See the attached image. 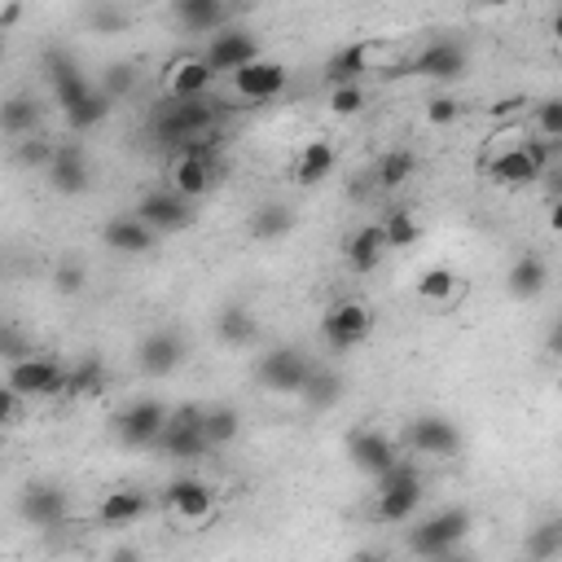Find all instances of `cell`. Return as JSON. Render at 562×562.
I'll list each match as a JSON object with an SVG mask.
<instances>
[{
	"label": "cell",
	"mask_w": 562,
	"mask_h": 562,
	"mask_svg": "<svg viewBox=\"0 0 562 562\" xmlns=\"http://www.w3.org/2000/svg\"><path fill=\"white\" fill-rule=\"evenodd\" d=\"M413 75L439 79V83L461 79V75H465V48H461L457 40H435V44H426V48L413 57Z\"/></svg>",
	"instance_id": "obj_20"
},
{
	"label": "cell",
	"mask_w": 562,
	"mask_h": 562,
	"mask_svg": "<svg viewBox=\"0 0 562 562\" xmlns=\"http://www.w3.org/2000/svg\"><path fill=\"white\" fill-rule=\"evenodd\" d=\"M136 220L149 224L154 233H171V228H184L193 215H189V202H184L180 193L154 189V193H145V198L136 202Z\"/></svg>",
	"instance_id": "obj_19"
},
{
	"label": "cell",
	"mask_w": 562,
	"mask_h": 562,
	"mask_svg": "<svg viewBox=\"0 0 562 562\" xmlns=\"http://www.w3.org/2000/svg\"><path fill=\"white\" fill-rule=\"evenodd\" d=\"M158 448L167 457H176V461H193V457L211 452L206 430H202V408H176L167 430H162V439H158Z\"/></svg>",
	"instance_id": "obj_12"
},
{
	"label": "cell",
	"mask_w": 562,
	"mask_h": 562,
	"mask_svg": "<svg viewBox=\"0 0 562 562\" xmlns=\"http://www.w3.org/2000/svg\"><path fill=\"white\" fill-rule=\"evenodd\" d=\"M549 228H553V233L562 237V198H558V202L549 206Z\"/></svg>",
	"instance_id": "obj_50"
},
{
	"label": "cell",
	"mask_w": 562,
	"mask_h": 562,
	"mask_svg": "<svg viewBox=\"0 0 562 562\" xmlns=\"http://www.w3.org/2000/svg\"><path fill=\"white\" fill-rule=\"evenodd\" d=\"M18 18H22V4H4V9H0V26H13Z\"/></svg>",
	"instance_id": "obj_49"
},
{
	"label": "cell",
	"mask_w": 562,
	"mask_h": 562,
	"mask_svg": "<svg viewBox=\"0 0 562 562\" xmlns=\"http://www.w3.org/2000/svg\"><path fill=\"white\" fill-rule=\"evenodd\" d=\"M408 448L417 452V457H452V452H461V430L448 422V417H435V413H426V417H417L413 426H408Z\"/></svg>",
	"instance_id": "obj_14"
},
{
	"label": "cell",
	"mask_w": 562,
	"mask_h": 562,
	"mask_svg": "<svg viewBox=\"0 0 562 562\" xmlns=\"http://www.w3.org/2000/svg\"><path fill=\"white\" fill-rule=\"evenodd\" d=\"M176 22L193 35H220V31H228V4H220V0H176Z\"/></svg>",
	"instance_id": "obj_25"
},
{
	"label": "cell",
	"mask_w": 562,
	"mask_h": 562,
	"mask_svg": "<svg viewBox=\"0 0 562 562\" xmlns=\"http://www.w3.org/2000/svg\"><path fill=\"white\" fill-rule=\"evenodd\" d=\"M364 110V88L360 83H342V88H329V114L338 119H351Z\"/></svg>",
	"instance_id": "obj_42"
},
{
	"label": "cell",
	"mask_w": 562,
	"mask_h": 562,
	"mask_svg": "<svg viewBox=\"0 0 562 562\" xmlns=\"http://www.w3.org/2000/svg\"><path fill=\"white\" fill-rule=\"evenodd\" d=\"M285 83H290L285 66L281 61H268V57H259V61H250V66H241L233 75V92L241 101H272V97H281Z\"/></svg>",
	"instance_id": "obj_15"
},
{
	"label": "cell",
	"mask_w": 562,
	"mask_h": 562,
	"mask_svg": "<svg viewBox=\"0 0 562 562\" xmlns=\"http://www.w3.org/2000/svg\"><path fill=\"white\" fill-rule=\"evenodd\" d=\"M312 369H316V364H312L299 347H272V351L259 356L255 378H259V386H268V391H277V395H303Z\"/></svg>",
	"instance_id": "obj_5"
},
{
	"label": "cell",
	"mask_w": 562,
	"mask_h": 562,
	"mask_svg": "<svg viewBox=\"0 0 562 562\" xmlns=\"http://www.w3.org/2000/svg\"><path fill=\"white\" fill-rule=\"evenodd\" d=\"M487 176H492L496 184H505V189H522V184L540 180L544 171L536 167V158H531V154H527V145H522V149H509V154L487 158Z\"/></svg>",
	"instance_id": "obj_26"
},
{
	"label": "cell",
	"mask_w": 562,
	"mask_h": 562,
	"mask_svg": "<svg viewBox=\"0 0 562 562\" xmlns=\"http://www.w3.org/2000/svg\"><path fill=\"white\" fill-rule=\"evenodd\" d=\"M364 70H373V44H347V48H338V53L325 61V75H329L334 88L360 83Z\"/></svg>",
	"instance_id": "obj_29"
},
{
	"label": "cell",
	"mask_w": 562,
	"mask_h": 562,
	"mask_svg": "<svg viewBox=\"0 0 562 562\" xmlns=\"http://www.w3.org/2000/svg\"><path fill=\"white\" fill-rule=\"evenodd\" d=\"M382 233H386V246L391 250H404V246H413L417 237H422V224H417V215L413 211H386V220H382Z\"/></svg>",
	"instance_id": "obj_38"
},
{
	"label": "cell",
	"mask_w": 562,
	"mask_h": 562,
	"mask_svg": "<svg viewBox=\"0 0 562 562\" xmlns=\"http://www.w3.org/2000/svg\"><path fill=\"white\" fill-rule=\"evenodd\" d=\"M44 61H48V83H53V97H57L61 114H70L75 105H83V101L97 92V88L83 79V70H79L66 53H48Z\"/></svg>",
	"instance_id": "obj_18"
},
{
	"label": "cell",
	"mask_w": 562,
	"mask_h": 562,
	"mask_svg": "<svg viewBox=\"0 0 562 562\" xmlns=\"http://www.w3.org/2000/svg\"><path fill=\"white\" fill-rule=\"evenodd\" d=\"M417 505H422V474H417L408 461L391 465V470L378 479L373 514H378L382 522H408V518L417 514Z\"/></svg>",
	"instance_id": "obj_4"
},
{
	"label": "cell",
	"mask_w": 562,
	"mask_h": 562,
	"mask_svg": "<svg viewBox=\"0 0 562 562\" xmlns=\"http://www.w3.org/2000/svg\"><path fill=\"white\" fill-rule=\"evenodd\" d=\"M290 224H294V215L281 206V202H263L259 211H250V237L255 241H277V237H285L290 233Z\"/></svg>",
	"instance_id": "obj_34"
},
{
	"label": "cell",
	"mask_w": 562,
	"mask_h": 562,
	"mask_svg": "<svg viewBox=\"0 0 562 562\" xmlns=\"http://www.w3.org/2000/svg\"><path fill=\"white\" fill-rule=\"evenodd\" d=\"M154 228L149 224H140L136 215H114L105 228H101V241L114 250V255H145L149 246H154Z\"/></svg>",
	"instance_id": "obj_24"
},
{
	"label": "cell",
	"mask_w": 562,
	"mask_h": 562,
	"mask_svg": "<svg viewBox=\"0 0 562 562\" xmlns=\"http://www.w3.org/2000/svg\"><path fill=\"white\" fill-rule=\"evenodd\" d=\"M215 140H220V136H202V140L176 149V158H171V167H167V189L180 193L184 202L202 198V193L215 184Z\"/></svg>",
	"instance_id": "obj_2"
},
{
	"label": "cell",
	"mask_w": 562,
	"mask_h": 562,
	"mask_svg": "<svg viewBox=\"0 0 562 562\" xmlns=\"http://www.w3.org/2000/svg\"><path fill=\"white\" fill-rule=\"evenodd\" d=\"M465 531H470V509L448 505V509L422 518V522L408 531V549H413L417 558H426V562H443V558L465 540Z\"/></svg>",
	"instance_id": "obj_1"
},
{
	"label": "cell",
	"mask_w": 562,
	"mask_h": 562,
	"mask_svg": "<svg viewBox=\"0 0 562 562\" xmlns=\"http://www.w3.org/2000/svg\"><path fill=\"white\" fill-rule=\"evenodd\" d=\"M162 505H167V514H171L176 522L198 527V522H206V518L215 514V492H211V483L184 474V479H171V483H167Z\"/></svg>",
	"instance_id": "obj_9"
},
{
	"label": "cell",
	"mask_w": 562,
	"mask_h": 562,
	"mask_svg": "<svg viewBox=\"0 0 562 562\" xmlns=\"http://www.w3.org/2000/svg\"><path fill=\"white\" fill-rule=\"evenodd\" d=\"M215 114H220V110H215L211 101H167V105L154 114V136L167 140V145H176V149H184V145L202 140V136H215V132H211Z\"/></svg>",
	"instance_id": "obj_3"
},
{
	"label": "cell",
	"mask_w": 562,
	"mask_h": 562,
	"mask_svg": "<svg viewBox=\"0 0 562 562\" xmlns=\"http://www.w3.org/2000/svg\"><path fill=\"white\" fill-rule=\"evenodd\" d=\"M553 40H558V48H562V9L553 13Z\"/></svg>",
	"instance_id": "obj_53"
},
{
	"label": "cell",
	"mask_w": 562,
	"mask_h": 562,
	"mask_svg": "<svg viewBox=\"0 0 562 562\" xmlns=\"http://www.w3.org/2000/svg\"><path fill=\"white\" fill-rule=\"evenodd\" d=\"M18 408H22V395H13V391L4 386V391H0V417H4V426L18 422Z\"/></svg>",
	"instance_id": "obj_48"
},
{
	"label": "cell",
	"mask_w": 562,
	"mask_h": 562,
	"mask_svg": "<svg viewBox=\"0 0 562 562\" xmlns=\"http://www.w3.org/2000/svg\"><path fill=\"white\" fill-rule=\"evenodd\" d=\"M167 422H171V408L167 404H158V400H132L127 408L114 413V435L127 448H158Z\"/></svg>",
	"instance_id": "obj_7"
},
{
	"label": "cell",
	"mask_w": 562,
	"mask_h": 562,
	"mask_svg": "<svg viewBox=\"0 0 562 562\" xmlns=\"http://www.w3.org/2000/svg\"><path fill=\"white\" fill-rule=\"evenodd\" d=\"M101 92L114 101V97H123V92H132V66H123V61H114L105 75H101Z\"/></svg>",
	"instance_id": "obj_45"
},
{
	"label": "cell",
	"mask_w": 562,
	"mask_h": 562,
	"mask_svg": "<svg viewBox=\"0 0 562 562\" xmlns=\"http://www.w3.org/2000/svg\"><path fill=\"white\" fill-rule=\"evenodd\" d=\"M53 285H57L61 294H79V290H83V268H79V263H61V268L53 272Z\"/></svg>",
	"instance_id": "obj_46"
},
{
	"label": "cell",
	"mask_w": 562,
	"mask_h": 562,
	"mask_svg": "<svg viewBox=\"0 0 562 562\" xmlns=\"http://www.w3.org/2000/svg\"><path fill=\"white\" fill-rule=\"evenodd\" d=\"M531 136L562 145V97H549V101L536 105V114H531Z\"/></svg>",
	"instance_id": "obj_39"
},
{
	"label": "cell",
	"mask_w": 562,
	"mask_h": 562,
	"mask_svg": "<svg viewBox=\"0 0 562 562\" xmlns=\"http://www.w3.org/2000/svg\"><path fill=\"white\" fill-rule=\"evenodd\" d=\"M215 70L202 53H184V57H171L167 70H162V88H167V101H202V92L211 88Z\"/></svg>",
	"instance_id": "obj_10"
},
{
	"label": "cell",
	"mask_w": 562,
	"mask_h": 562,
	"mask_svg": "<svg viewBox=\"0 0 562 562\" xmlns=\"http://www.w3.org/2000/svg\"><path fill=\"white\" fill-rule=\"evenodd\" d=\"M457 119H461L457 97H430V101H426V123H430V127H452Z\"/></svg>",
	"instance_id": "obj_44"
},
{
	"label": "cell",
	"mask_w": 562,
	"mask_h": 562,
	"mask_svg": "<svg viewBox=\"0 0 562 562\" xmlns=\"http://www.w3.org/2000/svg\"><path fill=\"white\" fill-rule=\"evenodd\" d=\"M417 171V158H413V149H386L382 158H378V167H373V180H378V189H400V184H408V176Z\"/></svg>",
	"instance_id": "obj_33"
},
{
	"label": "cell",
	"mask_w": 562,
	"mask_h": 562,
	"mask_svg": "<svg viewBox=\"0 0 562 562\" xmlns=\"http://www.w3.org/2000/svg\"><path fill=\"white\" fill-rule=\"evenodd\" d=\"M145 509H149L145 492H136V487H114V492H105V496H101L97 518H101L105 527H127V522H136Z\"/></svg>",
	"instance_id": "obj_28"
},
{
	"label": "cell",
	"mask_w": 562,
	"mask_h": 562,
	"mask_svg": "<svg viewBox=\"0 0 562 562\" xmlns=\"http://www.w3.org/2000/svg\"><path fill=\"white\" fill-rule=\"evenodd\" d=\"M105 114H110V97L97 88V92H92L83 105H75V110L66 114V123H70L75 132H92L97 123H105Z\"/></svg>",
	"instance_id": "obj_41"
},
{
	"label": "cell",
	"mask_w": 562,
	"mask_h": 562,
	"mask_svg": "<svg viewBox=\"0 0 562 562\" xmlns=\"http://www.w3.org/2000/svg\"><path fill=\"white\" fill-rule=\"evenodd\" d=\"M4 386L22 400H53V395H66V369L48 356H26L4 369Z\"/></svg>",
	"instance_id": "obj_6"
},
{
	"label": "cell",
	"mask_w": 562,
	"mask_h": 562,
	"mask_svg": "<svg viewBox=\"0 0 562 562\" xmlns=\"http://www.w3.org/2000/svg\"><path fill=\"white\" fill-rule=\"evenodd\" d=\"M53 154H57V145H48L44 136H26V140H18V158H22L26 167H40V171H48Z\"/></svg>",
	"instance_id": "obj_43"
},
{
	"label": "cell",
	"mask_w": 562,
	"mask_h": 562,
	"mask_svg": "<svg viewBox=\"0 0 562 562\" xmlns=\"http://www.w3.org/2000/svg\"><path fill=\"white\" fill-rule=\"evenodd\" d=\"M48 184L57 189V193H66V198H75V193H83L88 189V154H83V145H75V140H66V145H57V154H53V162H48Z\"/></svg>",
	"instance_id": "obj_21"
},
{
	"label": "cell",
	"mask_w": 562,
	"mask_h": 562,
	"mask_svg": "<svg viewBox=\"0 0 562 562\" xmlns=\"http://www.w3.org/2000/svg\"><path fill=\"white\" fill-rule=\"evenodd\" d=\"M549 351H553V356H562V321L549 329Z\"/></svg>",
	"instance_id": "obj_51"
},
{
	"label": "cell",
	"mask_w": 562,
	"mask_h": 562,
	"mask_svg": "<svg viewBox=\"0 0 562 562\" xmlns=\"http://www.w3.org/2000/svg\"><path fill=\"white\" fill-rule=\"evenodd\" d=\"M443 562H470V558H452V553H448V558H443Z\"/></svg>",
	"instance_id": "obj_54"
},
{
	"label": "cell",
	"mask_w": 562,
	"mask_h": 562,
	"mask_svg": "<svg viewBox=\"0 0 562 562\" xmlns=\"http://www.w3.org/2000/svg\"><path fill=\"white\" fill-rule=\"evenodd\" d=\"M544 285H549V263H544L536 250H522V255L509 263V272H505V294L518 299V303L540 299Z\"/></svg>",
	"instance_id": "obj_22"
},
{
	"label": "cell",
	"mask_w": 562,
	"mask_h": 562,
	"mask_svg": "<svg viewBox=\"0 0 562 562\" xmlns=\"http://www.w3.org/2000/svg\"><path fill=\"white\" fill-rule=\"evenodd\" d=\"M255 316L246 312V307H224L220 316H215V338L224 342V347H246V342H255Z\"/></svg>",
	"instance_id": "obj_35"
},
{
	"label": "cell",
	"mask_w": 562,
	"mask_h": 562,
	"mask_svg": "<svg viewBox=\"0 0 562 562\" xmlns=\"http://www.w3.org/2000/svg\"><path fill=\"white\" fill-rule=\"evenodd\" d=\"M386 233H382V224H360L351 237H347V246H342V259H347V268L351 272H373L382 259H386Z\"/></svg>",
	"instance_id": "obj_23"
},
{
	"label": "cell",
	"mask_w": 562,
	"mask_h": 562,
	"mask_svg": "<svg viewBox=\"0 0 562 562\" xmlns=\"http://www.w3.org/2000/svg\"><path fill=\"white\" fill-rule=\"evenodd\" d=\"M110 562H140V553H136V549H114Z\"/></svg>",
	"instance_id": "obj_52"
},
{
	"label": "cell",
	"mask_w": 562,
	"mask_h": 562,
	"mask_svg": "<svg viewBox=\"0 0 562 562\" xmlns=\"http://www.w3.org/2000/svg\"><path fill=\"white\" fill-rule=\"evenodd\" d=\"M369 329H373V312H369L360 299H338V303H329L325 316H321V338H325V347H334V351L360 347V342L369 338Z\"/></svg>",
	"instance_id": "obj_8"
},
{
	"label": "cell",
	"mask_w": 562,
	"mask_h": 562,
	"mask_svg": "<svg viewBox=\"0 0 562 562\" xmlns=\"http://www.w3.org/2000/svg\"><path fill=\"white\" fill-rule=\"evenodd\" d=\"M206 61H211V70L220 75V70H228V75H237L241 66H250V61H259V44H255V35H246V31H220V35H211V44H206V53H202Z\"/></svg>",
	"instance_id": "obj_17"
},
{
	"label": "cell",
	"mask_w": 562,
	"mask_h": 562,
	"mask_svg": "<svg viewBox=\"0 0 562 562\" xmlns=\"http://www.w3.org/2000/svg\"><path fill=\"white\" fill-rule=\"evenodd\" d=\"M356 562H373V558H356Z\"/></svg>",
	"instance_id": "obj_55"
},
{
	"label": "cell",
	"mask_w": 562,
	"mask_h": 562,
	"mask_svg": "<svg viewBox=\"0 0 562 562\" xmlns=\"http://www.w3.org/2000/svg\"><path fill=\"white\" fill-rule=\"evenodd\" d=\"M329 171H334V145H329V140H307V145L299 149L294 167H290V180L303 184V189H312V184H321Z\"/></svg>",
	"instance_id": "obj_27"
},
{
	"label": "cell",
	"mask_w": 562,
	"mask_h": 562,
	"mask_svg": "<svg viewBox=\"0 0 562 562\" xmlns=\"http://www.w3.org/2000/svg\"><path fill=\"white\" fill-rule=\"evenodd\" d=\"M88 22H92L97 31H110V26H123V22H127V13H123V9H114V4H97V9H88Z\"/></svg>",
	"instance_id": "obj_47"
},
{
	"label": "cell",
	"mask_w": 562,
	"mask_h": 562,
	"mask_svg": "<svg viewBox=\"0 0 562 562\" xmlns=\"http://www.w3.org/2000/svg\"><path fill=\"white\" fill-rule=\"evenodd\" d=\"M461 294H465L461 277H457L452 268H443V263H435V268H426V272L417 277V299L430 303V307H448V303H457Z\"/></svg>",
	"instance_id": "obj_30"
},
{
	"label": "cell",
	"mask_w": 562,
	"mask_h": 562,
	"mask_svg": "<svg viewBox=\"0 0 562 562\" xmlns=\"http://www.w3.org/2000/svg\"><path fill=\"white\" fill-rule=\"evenodd\" d=\"M18 514H22L26 522H35V527L53 531V527H61V522H66L70 501H66V492H61V487H53V483H31V487L22 492V501H18Z\"/></svg>",
	"instance_id": "obj_16"
},
{
	"label": "cell",
	"mask_w": 562,
	"mask_h": 562,
	"mask_svg": "<svg viewBox=\"0 0 562 562\" xmlns=\"http://www.w3.org/2000/svg\"><path fill=\"white\" fill-rule=\"evenodd\" d=\"M136 364H140V373H149V378L176 373V369L184 364V338H180L176 329H154V334H145L140 347H136Z\"/></svg>",
	"instance_id": "obj_13"
},
{
	"label": "cell",
	"mask_w": 562,
	"mask_h": 562,
	"mask_svg": "<svg viewBox=\"0 0 562 562\" xmlns=\"http://www.w3.org/2000/svg\"><path fill=\"white\" fill-rule=\"evenodd\" d=\"M202 430H206V443H211V448H224V443L237 439L241 417H237L233 404H211V408H202Z\"/></svg>",
	"instance_id": "obj_36"
},
{
	"label": "cell",
	"mask_w": 562,
	"mask_h": 562,
	"mask_svg": "<svg viewBox=\"0 0 562 562\" xmlns=\"http://www.w3.org/2000/svg\"><path fill=\"white\" fill-rule=\"evenodd\" d=\"M522 553H527L531 562H553V558H562V518L536 522V527L527 531V540H522Z\"/></svg>",
	"instance_id": "obj_31"
},
{
	"label": "cell",
	"mask_w": 562,
	"mask_h": 562,
	"mask_svg": "<svg viewBox=\"0 0 562 562\" xmlns=\"http://www.w3.org/2000/svg\"><path fill=\"white\" fill-rule=\"evenodd\" d=\"M0 123H4V132H9L13 140H26V136H35L40 105H35L31 97H13V101L4 105V114H0Z\"/></svg>",
	"instance_id": "obj_37"
},
{
	"label": "cell",
	"mask_w": 562,
	"mask_h": 562,
	"mask_svg": "<svg viewBox=\"0 0 562 562\" xmlns=\"http://www.w3.org/2000/svg\"><path fill=\"white\" fill-rule=\"evenodd\" d=\"M338 395H342L338 373H329V369H312V378H307V386H303V400H307L312 408H329Z\"/></svg>",
	"instance_id": "obj_40"
},
{
	"label": "cell",
	"mask_w": 562,
	"mask_h": 562,
	"mask_svg": "<svg viewBox=\"0 0 562 562\" xmlns=\"http://www.w3.org/2000/svg\"><path fill=\"white\" fill-rule=\"evenodd\" d=\"M347 457H351V465H356L360 474H369V479H382L391 465H400L395 439L382 435V430H369V426H360V430L347 435Z\"/></svg>",
	"instance_id": "obj_11"
},
{
	"label": "cell",
	"mask_w": 562,
	"mask_h": 562,
	"mask_svg": "<svg viewBox=\"0 0 562 562\" xmlns=\"http://www.w3.org/2000/svg\"><path fill=\"white\" fill-rule=\"evenodd\" d=\"M105 386V364L97 360V356H83V360H75L70 369H66V395L70 400H88V395H97Z\"/></svg>",
	"instance_id": "obj_32"
}]
</instances>
